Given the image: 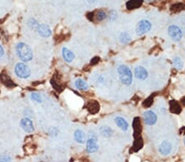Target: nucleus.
Returning a JSON list of instances; mask_svg holds the SVG:
<instances>
[{
	"label": "nucleus",
	"instance_id": "f257e3e1",
	"mask_svg": "<svg viewBox=\"0 0 185 162\" xmlns=\"http://www.w3.org/2000/svg\"><path fill=\"white\" fill-rule=\"evenodd\" d=\"M16 52L18 54V57L23 61H30L33 58V52L31 47L23 43L20 42L16 46Z\"/></svg>",
	"mask_w": 185,
	"mask_h": 162
},
{
	"label": "nucleus",
	"instance_id": "f03ea898",
	"mask_svg": "<svg viewBox=\"0 0 185 162\" xmlns=\"http://www.w3.org/2000/svg\"><path fill=\"white\" fill-rule=\"evenodd\" d=\"M118 75L120 81L124 85L129 86L133 83V73L129 67L125 65H120L118 67Z\"/></svg>",
	"mask_w": 185,
	"mask_h": 162
},
{
	"label": "nucleus",
	"instance_id": "7ed1b4c3",
	"mask_svg": "<svg viewBox=\"0 0 185 162\" xmlns=\"http://www.w3.org/2000/svg\"><path fill=\"white\" fill-rule=\"evenodd\" d=\"M98 138L96 134L94 132H90L89 138L87 140V151L88 153H94L98 151Z\"/></svg>",
	"mask_w": 185,
	"mask_h": 162
},
{
	"label": "nucleus",
	"instance_id": "20e7f679",
	"mask_svg": "<svg viewBox=\"0 0 185 162\" xmlns=\"http://www.w3.org/2000/svg\"><path fill=\"white\" fill-rule=\"evenodd\" d=\"M15 74L18 78L27 79L31 76V69L25 63H18L15 66Z\"/></svg>",
	"mask_w": 185,
	"mask_h": 162
},
{
	"label": "nucleus",
	"instance_id": "39448f33",
	"mask_svg": "<svg viewBox=\"0 0 185 162\" xmlns=\"http://www.w3.org/2000/svg\"><path fill=\"white\" fill-rule=\"evenodd\" d=\"M151 29V22L147 21V20H142L140 22H138V24L137 26V29H136V33H137V35L142 36V35L149 32Z\"/></svg>",
	"mask_w": 185,
	"mask_h": 162
},
{
	"label": "nucleus",
	"instance_id": "423d86ee",
	"mask_svg": "<svg viewBox=\"0 0 185 162\" xmlns=\"http://www.w3.org/2000/svg\"><path fill=\"white\" fill-rule=\"evenodd\" d=\"M168 34L170 35V37L171 39L175 42L180 41L182 38H183V33H182V30L179 28V26H170L168 29Z\"/></svg>",
	"mask_w": 185,
	"mask_h": 162
},
{
	"label": "nucleus",
	"instance_id": "0eeeda50",
	"mask_svg": "<svg viewBox=\"0 0 185 162\" xmlns=\"http://www.w3.org/2000/svg\"><path fill=\"white\" fill-rule=\"evenodd\" d=\"M143 119L144 122L147 125H153L156 123L157 116L156 114L152 111V110H147L143 114Z\"/></svg>",
	"mask_w": 185,
	"mask_h": 162
},
{
	"label": "nucleus",
	"instance_id": "6e6552de",
	"mask_svg": "<svg viewBox=\"0 0 185 162\" xmlns=\"http://www.w3.org/2000/svg\"><path fill=\"white\" fill-rule=\"evenodd\" d=\"M20 125L22 126V130L26 133H32L35 130L32 120L29 118H23L20 122Z\"/></svg>",
	"mask_w": 185,
	"mask_h": 162
},
{
	"label": "nucleus",
	"instance_id": "1a4fd4ad",
	"mask_svg": "<svg viewBox=\"0 0 185 162\" xmlns=\"http://www.w3.org/2000/svg\"><path fill=\"white\" fill-rule=\"evenodd\" d=\"M172 151V145L169 141H163L159 147L160 153L163 156H167Z\"/></svg>",
	"mask_w": 185,
	"mask_h": 162
},
{
	"label": "nucleus",
	"instance_id": "9d476101",
	"mask_svg": "<svg viewBox=\"0 0 185 162\" xmlns=\"http://www.w3.org/2000/svg\"><path fill=\"white\" fill-rule=\"evenodd\" d=\"M134 75H135L136 78L141 80H146L148 77L147 71L142 66L136 67L135 71H134Z\"/></svg>",
	"mask_w": 185,
	"mask_h": 162
},
{
	"label": "nucleus",
	"instance_id": "9b49d317",
	"mask_svg": "<svg viewBox=\"0 0 185 162\" xmlns=\"http://www.w3.org/2000/svg\"><path fill=\"white\" fill-rule=\"evenodd\" d=\"M37 32L39 33V35L41 37L46 38V37H50L52 34L51 30L49 27V26L45 24H40L39 25L38 28H37Z\"/></svg>",
	"mask_w": 185,
	"mask_h": 162
},
{
	"label": "nucleus",
	"instance_id": "f8f14e48",
	"mask_svg": "<svg viewBox=\"0 0 185 162\" xmlns=\"http://www.w3.org/2000/svg\"><path fill=\"white\" fill-rule=\"evenodd\" d=\"M62 55H63V60L68 63L72 62L75 58V55H74L73 52L67 48H63L62 49Z\"/></svg>",
	"mask_w": 185,
	"mask_h": 162
},
{
	"label": "nucleus",
	"instance_id": "ddd939ff",
	"mask_svg": "<svg viewBox=\"0 0 185 162\" xmlns=\"http://www.w3.org/2000/svg\"><path fill=\"white\" fill-rule=\"evenodd\" d=\"M115 120V123L117 125V126L119 128H120L123 131H127L129 130V123L127 122V120H125V119H124L123 117L121 116H117L114 119Z\"/></svg>",
	"mask_w": 185,
	"mask_h": 162
},
{
	"label": "nucleus",
	"instance_id": "4468645a",
	"mask_svg": "<svg viewBox=\"0 0 185 162\" xmlns=\"http://www.w3.org/2000/svg\"><path fill=\"white\" fill-rule=\"evenodd\" d=\"M74 139L77 143L82 144L86 142V134L82 130H77L74 132Z\"/></svg>",
	"mask_w": 185,
	"mask_h": 162
},
{
	"label": "nucleus",
	"instance_id": "2eb2a0df",
	"mask_svg": "<svg viewBox=\"0 0 185 162\" xmlns=\"http://www.w3.org/2000/svg\"><path fill=\"white\" fill-rule=\"evenodd\" d=\"M87 109L89 110L90 113L95 114V113L98 112L100 110V104L96 101H91L89 103L87 104Z\"/></svg>",
	"mask_w": 185,
	"mask_h": 162
},
{
	"label": "nucleus",
	"instance_id": "dca6fc26",
	"mask_svg": "<svg viewBox=\"0 0 185 162\" xmlns=\"http://www.w3.org/2000/svg\"><path fill=\"white\" fill-rule=\"evenodd\" d=\"M0 80H1V82L3 84H4L5 86L9 87V88H11V87H13L15 85L14 83L13 82V80H11V78L7 74H1L0 75Z\"/></svg>",
	"mask_w": 185,
	"mask_h": 162
},
{
	"label": "nucleus",
	"instance_id": "f3484780",
	"mask_svg": "<svg viewBox=\"0 0 185 162\" xmlns=\"http://www.w3.org/2000/svg\"><path fill=\"white\" fill-rule=\"evenodd\" d=\"M142 4V0H129L127 2L126 7L129 10H133V9L138 8Z\"/></svg>",
	"mask_w": 185,
	"mask_h": 162
},
{
	"label": "nucleus",
	"instance_id": "a211bd4d",
	"mask_svg": "<svg viewBox=\"0 0 185 162\" xmlns=\"http://www.w3.org/2000/svg\"><path fill=\"white\" fill-rule=\"evenodd\" d=\"M100 132L101 135L105 138H110L113 134V130L109 126H101L100 129Z\"/></svg>",
	"mask_w": 185,
	"mask_h": 162
},
{
	"label": "nucleus",
	"instance_id": "6ab92c4d",
	"mask_svg": "<svg viewBox=\"0 0 185 162\" xmlns=\"http://www.w3.org/2000/svg\"><path fill=\"white\" fill-rule=\"evenodd\" d=\"M75 86L76 88L79 89V90H87L88 89V84L86 81H84L82 79H78V80H76L75 82Z\"/></svg>",
	"mask_w": 185,
	"mask_h": 162
},
{
	"label": "nucleus",
	"instance_id": "aec40b11",
	"mask_svg": "<svg viewBox=\"0 0 185 162\" xmlns=\"http://www.w3.org/2000/svg\"><path fill=\"white\" fill-rule=\"evenodd\" d=\"M170 111L174 114H179L181 112V106L179 103L175 101L170 102Z\"/></svg>",
	"mask_w": 185,
	"mask_h": 162
},
{
	"label": "nucleus",
	"instance_id": "412c9836",
	"mask_svg": "<svg viewBox=\"0 0 185 162\" xmlns=\"http://www.w3.org/2000/svg\"><path fill=\"white\" fill-rule=\"evenodd\" d=\"M131 39H132V38H131L130 35H129L127 32H122L120 34L119 40L120 42L122 43H124V44L129 43V42L131 41Z\"/></svg>",
	"mask_w": 185,
	"mask_h": 162
},
{
	"label": "nucleus",
	"instance_id": "4be33fe9",
	"mask_svg": "<svg viewBox=\"0 0 185 162\" xmlns=\"http://www.w3.org/2000/svg\"><path fill=\"white\" fill-rule=\"evenodd\" d=\"M133 130H134V134H139L141 132V124H140V119L139 118H135L133 120Z\"/></svg>",
	"mask_w": 185,
	"mask_h": 162
},
{
	"label": "nucleus",
	"instance_id": "5701e85b",
	"mask_svg": "<svg viewBox=\"0 0 185 162\" xmlns=\"http://www.w3.org/2000/svg\"><path fill=\"white\" fill-rule=\"evenodd\" d=\"M173 64H174V66L176 68V69L181 70L183 67V62L182 59L179 56H175L173 60Z\"/></svg>",
	"mask_w": 185,
	"mask_h": 162
},
{
	"label": "nucleus",
	"instance_id": "b1692460",
	"mask_svg": "<svg viewBox=\"0 0 185 162\" xmlns=\"http://www.w3.org/2000/svg\"><path fill=\"white\" fill-rule=\"evenodd\" d=\"M183 9H185V5L182 2H178V3L173 4L170 7V10L173 12H180Z\"/></svg>",
	"mask_w": 185,
	"mask_h": 162
},
{
	"label": "nucleus",
	"instance_id": "393cba45",
	"mask_svg": "<svg viewBox=\"0 0 185 162\" xmlns=\"http://www.w3.org/2000/svg\"><path fill=\"white\" fill-rule=\"evenodd\" d=\"M28 26H29V27L31 29V30H37V28H38V26H39V23L37 22L36 20L31 18V19L29 20Z\"/></svg>",
	"mask_w": 185,
	"mask_h": 162
},
{
	"label": "nucleus",
	"instance_id": "a878e982",
	"mask_svg": "<svg viewBox=\"0 0 185 162\" xmlns=\"http://www.w3.org/2000/svg\"><path fill=\"white\" fill-rule=\"evenodd\" d=\"M106 17H107L106 13H105L104 11H102V10L99 11L98 12H97V14H96V20H97L98 22H101V21L105 20Z\"/></svg>",
	"mask_w": 185,
	"mask_h": 162
},
{
	"label": "nucleus",
	"instance_id": "bb28decb",
	"mask_svg": "<svg viewBox=\"0 0 185 162\" xmlns=\"http://www.w3.org/2000/svg\"><path fill=\"white\" fill-rule=\"evenodd\" d=\"M31 99L34 100V101H35V102H42V97L40 94H39V93H32L31 94Z\"/></svg>",
	"mask_w": 185,
	"mask_h": 162
},
{
	"label": "nucleus",
	"instance_id": "cd10ccee",
	"mask_svg": "<svg viewBox=\"0 0 185 162\" xmlns=\"http://www.w3.org/2000/svg\"><path fill=\"white\" fill-rule=\"evenodd\" d=\"M0 162H11V157L7 154L0 155Z\"/></svg>",
	"mask_w": 185,
	"mask_h": 162
},
{
	"label": "nucleus",
	"instance_id": "c85d7f7f",
	"mask_svg": "<svg viewBox=\"0 0 185 162\" xmlns=\"http://www.w3.org/2000/svg\"><path fill=\"white\" fill-rule=\"evenodd\" d=\"M153 101H152V98L151 97H150V98H148L146 101H145V102H144V106H150L151 104H152Z\"/></svg>",
	"mask_w": 185,
	"mask_h": 162
},
{
	"label": "nucleus",
	"instance_id": "c756f323",
	"mask_svg": "<svg viewBox=\"0 0 185 162\" xmlns=\"http://www.w3.org/2000/svg\"><path fill=\"white\" fill-rule=\"evenodd\" d=\"M100 61V57H98V56H96V57H94L93 59H92V65H96V64H97L98 63V61Z\"/></svg>",
	"mask_w": 185,
	"mask_h": 162
},
{
	"label": "nucleus",
	"instance_id": "7c9ffc66",
	"mask_svg": "<svg viewBox=\"0 0 185 162\" xmlns=\"http://www.w3.org/2000/svg\"><path fill=\"white\" fill-rule=\"evenodd\" d=\"M4 55V49L3 48V46L0 44V57H2Z\"/></svg>",
	"mask_w": 185,
	"mask_h": 162
},
{
	"label": "nucleus",
	"instance_id": "2f4dec72",
	"mask_svg": "<svg viewBox=\"0 0 185 162\" xmlns=\"http://www.w3.org/2000/svg\"><path fill=\"white\" fill-rule=\"evenodd\" d=\"M182 102H183V104L185 106V97H183V99H182Z\"/></svg>",
	"mask_w": 185,
	"mask_h": 162
},
{
	"label": "nucleus",
	"instance_id": "473e14b6",
	"mask_svg": "<svg viewBox=\"0 0 185 162\" xmlns=\"http://www.w3.org/2000/svg\"><path fill=\"white\" fill-rule=\"evenodd\" d=\"M184 144H185V139H184Z\"/></svg>",
	"mask_w": 185,
	"mask_h": 162
}]
</instances>
